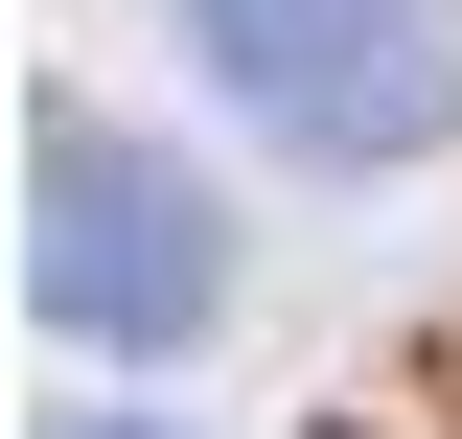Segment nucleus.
<instances>
[{
    "instance_id": "7ed1b4c3",
    "label": "nucleus",
    "mask_w": 462,
    "mask_h": 439,
    "mask_svg": "<svg viewBox=\"0 0 462 439\" xmlns=\"http://www.w3.org/2000/svg\"><path fill=\"white\" fill-rule=\"evenodd\" d=\"M69 439H116V416H69Z\"/></svg>"
},
{
    "instance_id": "f03ea898",
    "label": "nucleus",
    "mask_w": 462,
    "mask_h": 439,
    "mask_svg": "<svg viewBox=\"0 0 462 439\" xmlns=\"http://www.w3.org/2000/svg\"><path fill=\"white\" fill-rule=\"evenodd\" d=\"M185 47L278 116V139H324V163L462 139V0H185Z\"/></svg>"
},
{
    "instance_id": "f257e3e1",
    "label": "nucleus",
    "mask_w": 462,
    "mask_h": 439,
    "mask_svg": "<svg viewBox=\"0 0 462 439\" xmlns=\"http://www.w3.org/2000/svg\"><path fill=\"white\" fill-rule=\"evenodd\" d=\"M23 301L93 324V347H185L231 301V231L185 209L116 116H23Z\"/></svg>"
}]
</instances>
